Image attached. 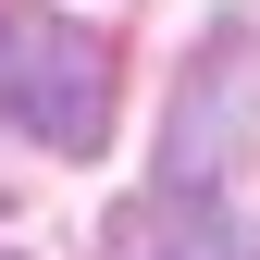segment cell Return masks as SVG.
<instances>
[{
	"mask_svg": "<svg viewBox=\"0 0 260 260\" xmlns=\"http://www.w3.org/2000/svg\"><path fill=\"white\" fill-rule=\"evenodd\" d=\"M0 100H13V124L62 161H87L112 137V62L75 38L62 13H0Z\"/></svg>",
	"mask_w": 260,
	"mask_h": 260,
	"instance_id": "6da1fadb",
	"label": "cell"
},
{
	"mask_svg": "<svg viewBox=\"0 0 260 260\" xmlns=\"http://www.w3.org/2000/svg\"><path fill=\"white\" fill-rule=\"evenodd\" d=\"M100 260H236V223L211 211V186H137L100 223Z\"/></svg>",
	"mask_w": 260,
	"mask_h": 260,
	"instance_id": "7a4b0ae2",
	"label": "cell"
}]
</instances>
